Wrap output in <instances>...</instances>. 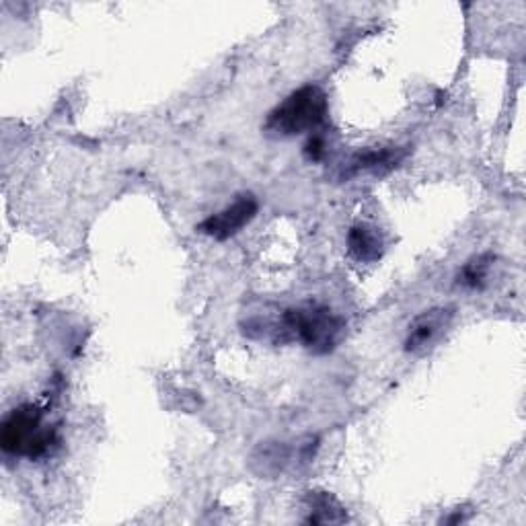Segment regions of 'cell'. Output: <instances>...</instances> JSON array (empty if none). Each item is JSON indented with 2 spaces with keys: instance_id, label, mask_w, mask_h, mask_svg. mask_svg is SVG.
I'll use <instances>...</instances> for the list:
<instances>
[{
  "instance_id": "1",
  "label": "cell",
  "mask_w": 526,
  "mask_h": 526,
  "mask_svg": "<svg viewBox=\"0 0 526 526\" xmlns=\"http://www.w3.org/2000/svg\"><path fill=\"white\" fill-rule=\"evenodd\" d=\"M346 323L323 305L294 307L282 313L276 335L282 344L298 342L311 354L323 356L337 348L344 337Z\"/></svg>"
},
{
  "instance_id": "2",
  "label": "cell",
  "mask_w": 526,
  "mask_h": 526,
  "mask_svg": "<svg viewBox=\"0 0 526 526\" xmlns=\"http://www.w3.org/2000/svg\"><path fill=\"white\" fill-rule=\"evenodd\" d=\"M46 411L33 403L15 407L0 426V446L9 457H25L40 461L60 446V436L54 426L44 422Z\"/></svg>"
},
{
  "instance_id": "3",
  "label": "cell",
  "mask_w": 526,
  "mask_h": 526,
  "mask_svg": "<svg viewBox=\"0 0 526 526\" xmlns=\"http://www.w3.org/2000/svg\"><path fill=\"white\" fill-rule=\"evenodd\" d=\"M329 114V101L319 85H305L292 91L270 114L263 130L272 138H292L317 132Z\"/></svg>"
},
{
  "instance_id": "4",
  "label": "cell",
  "mask_w": 526,
  "mask_h": 526,
  "mask_svg": "<svg viewBox=\"0 0 526 526\" xmlns=\"http://www.w3.org/2000/svg\"><path fill=\"white\" fill-rule=\"evenodd\" d=\"M259 202L253 194H241L231 206L208 216L198 224V233L214 239V241H229L239 235L247 224L257 216Z\"/></svg>"
},
{
  "instance_id": "5",
  "label": "cell",
  "mask_w": 526,
  "mask_h": 526,
  "mask_svg": "<svg viewBox=\"0 0 526 526\" xmlns=\"http://www.w3.org/2000/svg\"><path fill=\"white\" fill-rule=\"evenodd\" d=\"M453 317L450 309H432L422 313L416 321L409 325V333L405 340V352H424L428 346H432L438 335L448 327V321Z\"/></svg>"
},
{
  "instance_id": "6",
  "label": "cell",
  "mask_w": 526,
  "mask_h": 526,
  "mask_svg": "<svg viewBox=\"0 0 526 526\" xmlns=\"http://www.w3.org/2000/svg\"><path fill=\"white\" fill-rule=\"evenodd\" d=\"M383 235L366 222H358L348 231V253L360 263H374L383 257Z\"/></svg>"
},
{
  "instance_id": "7",
  "label": "cell",
  "mask_w": 526,
  "mask_h": 526,
  "mask_svg": "<svg viewBox=\"0 0 526 526\" xmlns=\"http://www.w3.org/2000/svg\"><path fill=\"white\" fill-rule=\"evenodd\" d=\"M407 155V150L403 148H372L358 153L352 163H350V173H360V171H370L374 175H383L395 169Z\"/></svg>"
},
{
  "instance_id": "8",
  "label": "cell",
  "mask_w": 526,
  "mask_h": 526,
  "mask_svg": "<svg viewBox=\"0 0 526 526\" xmlns=\"http://www.w3.org/2000/svg\"><path fill=\"white\" fill-rule=\"evenodd\" d=\"M496 257L492 253H481L471 257L457 274V284L467 290H481L490 282V274L494 268Z\"/></svg>"
},
{
  "instance_id": "9",
  "label": "cell",
  "mask_w": 526,
  "mask_h": 526,
  "mask_svg": "<svg viewBox=\"0 0 526 526\" xmlns=\"http://www.w3.org/2000/svg\"><path fill=\"white\" fill-rule=\"evenodd\" d=\"M311 514L305 518L309 524H321V522H346V510L337 504L335 498L323 492H311L309 496Z\"/></svg>"
},
{
  "instance_id": "10",
  "label": "cell",
  "mask_w": 526,
  "mask_h": 526,
  "mask_svg": "<svg viewBox=\"0 0 526 526\" xmlns=\"http://www.w3.org/2000/svg\"><path fill=\"white\" fill-rule=\"evenodd\" d=\"M303 155H305L311 163L323 161L325 155H327V140H325V136H321V134H311L309 140H307L305 146H303Z\"/></svg>"
}]
</instances>
